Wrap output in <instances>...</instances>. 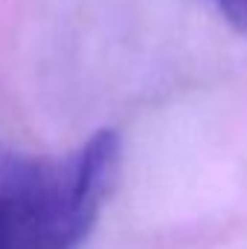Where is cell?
Returning a JSON list of instances; mask_svg holds the SVG:
<instances>
[{"mask_svg":"<svg viewBox=\"0 0 247 249\" xmlns=\"http://www.w3.org/2000/svg\"><path fill=\"white\" fill-rule=\"evenodd\" d=\"M215 6L233 29L247 35V0H215Z\"/></svg>","mask_w":247,"mask_h":249,"instance_id":"7a4b0ae2","label":"cell"},{"mask_svg":"<svg viewBox=\"0 0 247 249\" xmlns=\"http://www.w3.org/2000/svg\"><path fill=\"white\" fill-rule=\"evenodd\" d=\"M0 249H23L18 235H15V226H12L6 209H3V203H0Z\"/></svg>","mask_w":247,"mask_h":249,"instance_id":"3957f363","label":"cell"},{"mask_svg":"<svg viewBox=\"0 0 247 249\" xmlns=\"http://www.w3.org/2000/svg\"><path fill=\"white\" fill-rule=\"evenodd\" d=\"M120 133L105 127L67 160H29L9 165L0 177V203L21 247H79L120 180Z\"/></svg>","mask_w":247,"mask_h":249,"instance_id":"6da1fadb","label":"cell"}]
</instances>
